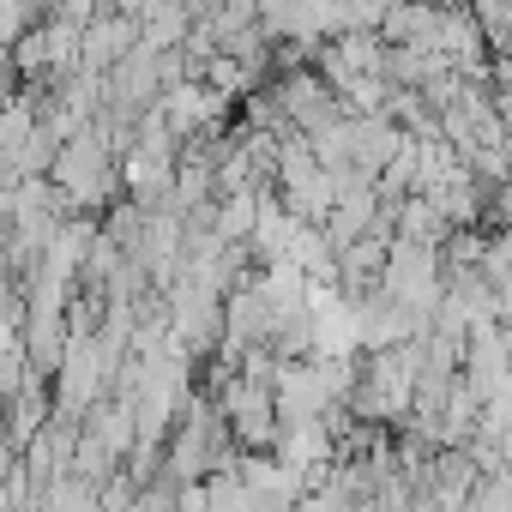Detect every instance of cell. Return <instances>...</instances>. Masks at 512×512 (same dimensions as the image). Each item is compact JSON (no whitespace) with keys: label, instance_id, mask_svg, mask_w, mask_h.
Wrapping results in <instances>:
<instances>
[{"label":"cell","instance_id":"cell-1","mask_svg":"<svg viewBox=\"0 0 512 512\" xmlns=\"http://www.w3.org/2000/svg\"><path fill=\"white\" fill-rule=\"evenodd\" d=\"M49 175L73 193V205H79V211H97V205H109V199H115V187H127V175H121V151H115V139H109L97 121L61 145V157H55V169H49Z\"/></svg>","mask_w":512,"mask_h":512}]
</instances>
